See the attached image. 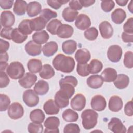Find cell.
Wrapping results in <instances>:
<instances>
[{
  "label": "cell",
  "mask_w": 133,
  "mask_h": 133,
  "mask_svg": "<svg viewBox=\"0 0 133 133\" xmlns=\"http://www.w3.org/2000/svg\"><path fill=\"white\" fill-rule=\"evenodd\" d=\"M87 85L93 89H97L102 86L103 81L102 77L99 75H92L86 79Z\"/></svg>",
  "instance_id": "603a6c76"
},
{
  "label": "cell",
  "mask_w": 133,
  "mask_h": 133,
  "mask_svg": "<svg viewBox=\"0 0 133 133\" xmlns=\"http://www.w3.org/2000/svg\"><path fill=\"white\" fill-rule=\"evenodd\" d=\"M37 76L32 73H26L22 78L19 79V85L24 88H31L37 81Z\"/></svg>",
  "instance_id": "30bf717a"
},
{
  "label": "cell",
  "mask_w": 133,
  "mask_h": 133,
  "mask_svg": "<svg viewBox=\"0 0 133 133\" xmlns=\"http://www.w3.org/2000/svg\"><path fill=\"white\" fill-rule=\"evenodd\" d=\"M77 11L72 9L69 7L65 8L62 12V16L63 19L67 22H73L78 16Z\"/></svg>",
  "instance_id": "d6a6232c"
},
{
  "label": "cell",
  "mask_w": 133,
  "mask_h": 133,
  "mask_svg": "<svg viewBox=\"0 0 133 133\" xmlns=\"http://www.w3.org/2000/svg\"><path fill=\"white\" fill-rule=\"evenodd\" d=\"M22 99L25 104L29 107L36 106L39 102L38 95L32 89H28L23 93Z\"/></svg>",
  "instance_id": "5b68a950"
},
{
  "label": "cell",
  "mask_w": 133,
  "mask_h": 133,
  "mask_svg": "<svg viewBox=\"0 0 133 133\" xmlns=\"http://www.w3.org/2000/svg\"><path fill=\"white\" fill-rule=\"evenodd\" d=\"M28 130L30 133H42L43 131V126L41 124L30 123L28 126Z\"/></svg>",
  "instance_id": "bcb514c9"
},
{
  "label": "cell",
  "mask_w": 133,
  "mask_h": 133,
  "mask_svg": "<svg viewBox=\"0 0 133 133\" xmlns=\"http://www.w3.org/2000/svg\"><path fill=\"white\" fill-rule=\"evenodd\" d=\"M60 90L66 94L71 98L75 92V86L69 83H59Z\"/></svg>",
  "instance_id": "74e56055"
},
{
  "label": "cell",
  "mask_w": 133,
  "mask_h": 133,
  "mask_svg": "<svg viewBox=\"0 0 133 133\" xmlns=\"http://www.w3.org/2000/svg\"><path fill=\"white\" fill-rule=\"evenodd\" d=\"M98 36V31L95 27L87 29L84 32L85 37L89 41L95 40Z\"/></svg>",
  "instance_id": "b9f144b4"
},
{
  "label": "cell",
  "mask_w": 133,
  "mask_h": 133,
  "mask_svg": "<svg viewBox=\"0 0 133 133\" xmlns=\"http://www.w3.org/2000/svg\"><path fill=\"white\" fill-rule=\"evenodd\" d=\"M7 114L12 119H18L21 118L24 114V109L22 105L19 102H13L9 107Z\"/></svg>",
  "instance_id": "277c9868"
},
{
  "label": "cell",
  "mask_w": 133,
  "mask_h": 133,
  "mask_svg": "<svg viewBox=\"0 0 133 133\" xmlns=\"http://www.w3.org/2000/svg\"><path fill=\"white\" fill-rule=\"evenodd\" d=\"M129 78L127 75L124 74H118L113 83L114 86L119 89L126 88L129 85Z\"/></svg>",
  "instance_id": "cb8c5ba5"
},
{
  "label": "cell",
  "mask_w": 133,
  "mask_h": 133,
  "mask_svg": "<svg viewBox=\"0 0 133 133\" xmlns=\"http://www.w3.org/2000/svg\"><path fill=\"white\" fill-rule=\"evenodd\" d=\"M49 35L45 30L36 32L32 35V39L38 44L41 45L46 43L49 39Z\"/></svg>",
  "instance_id": "1f68e13d"
},
{
  "label": "cell",
  "mask_w": 133,
  "mask_h": 133,
  "mask_svg": "<svg viewBox=\"0 0 133 133\" xmlns=\"http://www.w3.org/2000/svg\"><path fill=\"white\" fill-rule=\"evenodd\" d=\"M54 68L49 64H45L39 72V76L43 79H48L52 78L55 75Z\"/></svg>",
  "instance_id": "e575fe53"
},
{
  "label": "cell",
  "mask_w": 133,
  "mask_h": 133,
  "mask_svg": "<svg viewBox=\"0 0 133 133\" xmlns=\"http://www.w3.org/2000/svg\"><path fill=\"white\" fill-rule=\"evenodd\" d=\"M52 65L57 71L69 73L73 71L75 63L72 57L59 54L53 59Z\"/></svg>",
  "instance_id": "6da1fadb"
},
{
  "label": "cell",
  "mask_w": 133,
  "mask_h": 133,
  "mask_svg": "<svg viewBox=\"0 0 133 133\" xmlns=\"http://www.w3.org/2000/svg\"><path fill=\"white\" fill-rule=\"evenodd\" d=\"M114 6L115 4L113 1H102L101 2V8L105 12L111 11Z\"/></svg>",
  "instance_id": "681fc988"
},
{
  "label": "cell",
  "mask_w": 133,
  "mask_h": 133,
  "mask_svg": "<svg viewBox=\"0 0 133 133\" xmlns=\"http://www.w3.org/2000/svg\"><path fill=\"white\" fill-rule=\"evenodd\" d=\"M27 66L31 73H37L39 72L43 68L42 62L39 59H32L28 62Z\"/></svg>",
  "instance_id": "f1b7e54d"
},
{
  "label": "cell",
  "mask_w": 133,
  "mask_h": 133,
  "mask_svg": "<svg viewBox=\"0 0 133 133\" xmlns=\"http://www.w3.org/2000/svg\"><path fill=\"white\" fill-rule=\"evenodd\" d=\"M59 83H69L73 84L76 87L77 85L78 81L77 79L73 76H66L64 78H61Z\"/></svg>",
  "instance_id": "11a10c76"
},
{
  "label": "cell",
  "mask_w": 133,
  "mask_h": 133,
  "mask_svg": "<svg viewBox=\"0 0 133 133\" xmlns=\"http://www.w3.org/2000/svg\"><path fill=\"white\" fill-rule=\"evenodd\" d=\"M100 34L104 39L110 38L113 34V29L110 23L107 21L101 22L99 26Z\"/></svg>",
  "instance_id": "4fadbf2b"
},
{
  "label": "cell",
  "mask_w": 133,
  "mask_h": 133,
  "mask_svg": "<svg viewBox=\"0 0 133 133\" xmlns=\"http://www.w3.org/2000/svg\"><path fill=\"white\" fill-rule=\"evenodd\" d=\"M49 90L48 83L44 80H39L34 86V91L39 95H44Z\"/></svg>",
  "instance_id": "83f0119b"
},
{
  "label": "cell",
  "mask_w": 133,
  "mask_h": 133,
  "mask_svg": "<svg viewBox=\"0 0 133 133\" xmlns=\"http://www.w3.org/2000/svg\"><path fill=\"white\" fill-rule=\"evenodd\" d=\"M74 57L78 63L84 64L87 63L90 60L91 55L88 50L86 48H81L76 51Z\"/></svg>",
  "instance_id": "2e32d148"
},
{
  "label": "cell",
  "mask_w": 133,
  "mask_h": 133,
  "mask_svg": "<svg viewBox=\"0 0 133 133\" xmlns=\"http://www.w3.org/2000/svg\"><path fill=\"white\" fill-rule=\"evenodd\" d=\"M90 105L92 109L94 110L97 111H102L106 108V100L102 96L97 95L92 98L90 102Z\"/></svg>",
  "instance_id": "9c48e42d"
},
{
  "label": "cell",
  "mask_w": 133,
  "mask_h": 133,
  "mask_svg": "<svg viewBox=\"0 0 133 133\" xmlns=\"http://www.w3.org/2000/svg\"><path fill=\"white\" fill-rule=\"evenodd\" d=\"M122 49L117 45L110 46L107 51V57L112 62H118L122 56Z\"/></svg>",
  "instance_id": "52a82bcc"
},
{
  "label": "cell",
  "mask_w": 133,
  "mask_h": 133,
  "mask_svg": "<svg viewBox=\"0 0 133 133\" xmlns=\"http://www.w3.org/2000/svg\"><path fill=\"white\" fill-rule=\"evenodd\" d=\"M124 112L125 114L128 116H132L133 115L132 100L128 101L126 103L124 107Z\"/></svg>",
  "instance_id": "9f6ffc18"
},
{
  "label": "cell",
  "mask_w": 133,
  "mask_h": 133,
  "mask_svg": "<svg viewBox=\"0 0 133 133\" xmlns=\"http://www.w3.org/2000/svg\"><path fill=\"white\" fill-rule=\"evenodd\" d=\"M15 21L14 15L11 11H3L1 14V24L4 28H11Z\"/></svg>",
  "instance_id": "7c38bea8"
},
{
  "label": "cell",
  "mask_w": 133,
  "mask_h": 133,
  "mask_svg": "<svg viewBox=\"0 0 133 133\" xmlns=\"http://www.w3.org/2000/svg\"><path fill=\"white\" fill-rule=\"evenodd\" d=\"M40 17L43 18L47 22L52 18H56L57 17V14L56 12L48 8H45L43 9L40 13Z\"/></svg>",
  "instance_id": "7bdbcfd3"
},
{
  "label": "cell",
  "mask_w": 133,
  "mask_h": 133,
  "mask_svg": "<svg viewBox=\"0 0 133 133\" xmlns=\"http://www.w3.org/2000/svg\"><path fill=\"white\" fill-rule=\"evenodd\" d=\"M108 128L114 133H125L126 132V127L120 119L113 117L108 123Z\"/></svg>",
  "instance_id": "8fae6325"
},
{
  "label": "cell",
  "mask_w": 133,
  "mask_h": 133,
  "mask_svg": "<svg viewBox=\"0 0 133 133\" xmlns=\"http://www.w3.org/2000/svg\"><path fill=\"white\" fill-rule=\"evenodd\" d=\"M86 101V98L83 94H77L71 101V107L74 110L81 111L85 108Z\"/></svg>",
  "instance_id": "ba28073f"
},
{
  "label": "cell",
  "mask_w": 133,
  "mask_h": 133,
  "mask_svg": "<svg viewBox=\"0 0 133 133\" xmlns=\"http://www.w3.org/2000/svg\"><path fill=\"white\" fill-rule=\"evenodd\" d=\"M14 29L12 28H4L1 30V37L4 38L5 39L11 40V34Z\"/></svg>",
  "instance_id": "f5cc1de1"
},
{
  "label": "cell",
  "mask_w": 133,
  "mask_h": 133,
  "mask_svg": "<svg viewBox=\"0 0 133 133\" xmlns=\"http://www.w3.org/2000/svg\"><path fill=\"white\" fill-rule=\"evenodd\" d=\"M47 21L41 17H38L31 20V24L33 31H39L44 29L47 25Z\"/></svg>",
  "instance_id": "4316f807"
},
{
  "label": "cell",
  "mask_w": 133,
  "mask_h": 133,
  "mask_svg": "<svg viewBox=\"0 0 133 133\" xmlns=\"http://www.w3.org/2000/svg\"><path fill=\"white\" fill-rule=\"evenodd\" d=\"M73 32L74 30L72 26L66 24H62L59 27L56 34L60 38H68L72 36Z\"/></svg>",
  "instance_id": "ac0fdd59"
},
{
  "label": "cell",
  "mask_w": 133,
  "mask_h": 133,
  "mask_svg": "<svg viewBox=\"0 0 133 133\" xmlns=\"http://www.w3.org/2000/svg\"><path fill=\"white\" fill-rule=\"evenodd\" d=\"M88 68L90 73L97 74L101 71L103 68V64L100 60L93 59L88 64Z\"/></svg>",
  "instance_id": "f35d334b"
},
{
  "label": "cell",
  "mask_w": 133,
  "mask_h": 133,
  "mask_svg": "<svg viewBox=\"0 0 133 133\" xmlns=\"http://www.w3.org/2000/svg\"><path fill=\"white\" fill-rule=\"evenodd\" d=\"M124 32L133 33V18L132 17L128 19L123 25Z\"/></svg>",
  "instance_id": "db71d44e"
},
{
  "label": "cell",
  "mask_w": 133,
  "mask_h": 133,
  "mask_svg": "<svg viewBox=\"0 0 133 133\" xmlns=\"http://www.w3.org/2000/svg\"><path fill=\"white\" fill-rule=\"evenodd\" d=\"M13 0H7V1H0L1 7L3 9H10L13 5Z\"/></svg>",
  "instance_id": "6f0895ef"
},
{
  "label": "cell",
  "mask_w": 133,
  "mask_h": 133,
  "mask_svg": "<svg viewBox=\"0 0 133 133\" xmlns=\"http://www.w3.org/2000/svg\"><path fill=\"white\" fill-rule=\"evenodd\" d=\"M64 133H71V132H75L79 133L80 132V128L79 126L77 124L70 123L65 125L63 129Z\"/></svg>",
  "instance_id": "c3c4849f"
},
{
  "label": "cell",
  "mask_w": 133,
  "mask_h": 133,
  "mask_svg": "<svg viewBox=\"0 0 133 133\" xmlns=\"http://www.w3.org/2000/svg\"><path fill=\"white\" fill-rule=\"evenodd\" d=\"M76 71L78 75L81 76L85 77L89 74L88 64L87 63L80 64L77 63L76 67Z\"/></svg>",
  "instance_id": "f6af8a7d"
},
{
  "label": "cell",
  "mask_w": 133,
  "mask_h": 133,
  "mask_svg": "<svg viewBox=\"0 0 133 133\" xmlns=\"http://www.w3.org/2000/svg\"><path fill=\"white\" fill-rule=\"evenodd\" d=\"M58 45L56 42L50 41L46 43L42 48L43 54L46 57L52 56L58 50Z\"/></svg>",
  "instance_id": "44dd1931"
},
{
  "label": "cell",
  "mask_w": 133,
  "mask_h": 133,
  "mask_svg": "<svg viewBox=\"0 0 133 133\" xmlns=\"http://www.w3.org/2000/svg\"><path fill=\"white\" fill-rule=\"evenodd\" d=\"M62 24L60 20L58 19H54L51 20L47 25V30L52 35H56L59 27Z\"/></svg>",
  "instance_id": "60d3db41"
},
{
  "label": "cell",
  "mask_w": 133,
  "mask_h": 133,
  "mask_svg": "<svg viewBox=\"0 0 133 133\" xmlns=\"http://www.w3.org/2000/svg\"><path fill=\"white\" fill-rule=\"evenodd\" d=\"M0 62H7L8 60L9 57L7 52L0 53Z\"/></svg>",
  "instance_id": "be15d7a7"
},
{
  "label": "cell",
  "mask_w": 133,
  "mask_h": 133,
  "mask_svg": "<svg viewBox=\"0 0 133 133\" xmlns=\"http://www.w3.org/2000/svg\"><path fill=\"white\" fill-rule=\"evenodd\" d=\"M55 101L60 108L62 109L69 105V98L66 94L59 90L55 94Z\"/></svg>",
  "instance_id": "7402d4cb"
},
{
  "label": "cell",
  "mask_w": 133,
  "mask_h": 133,
  "mask_svg": "<svg viewBox=\"0 0 133 133\" xmlns=\"http://www.w3.org/2000/svg\"><path fill=\"white\" fill-rule=\"evenodd\" d=\"M126 18V12L122 8H116L111 14V19L112 21L117 24H121L125 20Z\"/></svg>",
  "instance_id": "d4e9b609"
},
{
  "label": "cell",
  "mask_w": 133,
  "mask_h": 133,
  "mask_svg": "<svg viewBox=\"0 0 133 133\" xmlns=\"http://www.w3.org/2000/svg\"><path fill=\"white\" fill-rule=\"evenodd\" d=\"M115 2L119 6H125L128 3V1H127V0H116Z\"/></svg>",
  "instance_id": "03108f58"
},
{
  "label": "cell",
  "mask_w": 133,
  "mask_h": 133,
  "mask_svg": "<svg viewBox=\"0 0 133 133\" xmlns=\"http://www.w3.org/2000/svg\"><path fill=\"white\" fill-rule=\"evenodd\" d=\"M27 3L22 0H17L14 4L13 11L15 14L18 16H22L25 14L27 8Z\"/></svg>",
  "instance_id": "4dcf8cb0"
},
{
  "label": "cell",
  "mask_w": 133,
  "mask_h": 133,
  "mask_svg": "<svg viewBox=\"0 0 133 133\" xmlns=\"http://www.w3.org/2000/svg\"><path fill=\"white\" fill-rule=\"evenodd\" d=\"M19 31L24 35L31 34L33 31L31 24V20L24 19L21 21L18 25Z\"/></svg>",
  "instance_id": "d590c367"
},
{
  "label": "cell",
  "mask_w": 133,
  "mask_h": 133,
  "mask_svg": "<svg viewBox=\"0 0 133 133\" xmlns=\"http://www.w3.org/2000/svg\"><path fill=\"white\" fill-rule=\"evenodd\" d=\"M62 117L66 122H73L77 121L78 115L75 111L71 109H68L62 113Z\"/></svg>",
  "instance_id": "8d00e7d4"
},
{
  "label": "cell",
  "mask_w": 133,
  "mask_h": 133,
  "mask_svg": "<svg viewBox=\"0 0 133 133\" xmlns=\"http://www.w3.org/2000/svg\"><path fill=\"white\" fill-rule=\"evenodd\" d=\"M69 1L64 0H48L47 1L48 6L55 9H59L62 5L68 3Z\"/></svg>",
  "instance_id": "f907efd6"
},
{
  "label": "cell",
  "mask_w": 133,
  "mask_h": 133,
  "mask_svg": "<svg viewBox=\"0 0 133 133\" xmlns=\"http://www.w3.org/2000/svg\"><path fill=\"white\" fill-rule=\"evenodd\" d=\"M45 118V114L42 110L39 109L33 110L30 114V118L31 121L35 123H42L44 122Z\"/></svg>",
  "instance_id": "f546056e"
},
{
  "label": "cell",
  "mask_w": 133,
  "mask_h": 133,
  "mask_svg": "<svg viewBox=\"0 0 133 133\" xmlns=\"http://www.w3.org/2000/svg\"><path fill=\"white\" fill-rule=\"evenodd\" d=\"M42 11V6L41 4L36 1L30 2L27 6L26 12L28 15L30 17H35Z\"/></svg>",
  "instance_id": "ffe728a7"
},
{
  "label": "cell",
  "mask_w": 133,
  "mask_h": 133,
  "mask_svg": "<svg viewBox=\"0 0 133 133\" xmlns=\"http://www.w3.org/2000/svg\"><path fill=\"white\" fill-rule=\"evenodd\" d=\"M60 119L56 116L48 117L45 121L44 125L45 127L44 132H59V126Z\"/></svg>",
  "instance_id": "8992f818"
},
{
  "label": "cell",
  "mask_w": 133,
  "mask_h": 133,
  "mask_svg": "<svg viewBox=\"0 0 133 133\" xmlns=\"http://www.w3.org/2000/svg\"><path fill=\"white\" fill-rule=\"evenodd\" d=\"M10 103V100L9 97L3 94H0V111H5Z\"/></svg>",
  "instance_id": "ee69618b"
},
{
  "label": "cell",
  "mask_w": 133,
  "mask_h": 133,
  "mask_svg": "<svg viewBox=\"0 0 133 133\" xmlns=\"http://www.w3.org/2000/svg\"><path fill=\"white\" fill-rule=\"evenodd\" d=\"M101 75L103 81L106 82H112L114 81L117 75L116 71L112 68H105L101 73Z\"/></svg>",
  "instance_id": "484cf974"
},
{
  "label": "cell",
  "mask_w": 133,
  "mask_h": 133,
  "mask_svg": "<svg viewBox=\"0 0 133 133\" xmlns=\"http://www.w3.org/2000/svg\"><path fill=\"white\" fill-rule=\"evenodd\" d=\"M7 62H0V70L1 71H5L7 70V67L8 66Z\"/></svg>",
  "instance_id": "e7e4bbea"
},
{
  "label": "cell",
  "mask_w": 133,
  "mask_h": 133,
  "mask_svg": "<svg viewBox=\"0 0 133 133\" xmlns=\"http://www.w3.org/2000/svg\"><path fill=\"white\" fill-rule=\"evenodd\" d=\"M25 50L27 54L32 56L39 55L42 51V46L33 41H29L25 46Z\"/></svg>",
  "instance_id": "9a60e30c"
},
{
  "label": "cell",
  "mask_w": 133,
  "mask_h": 133,
  "mask_svg": "<svg viewBox=\"0 0 133 133\" xmlns=\"http://www.w3.org/2000/svg\"><path fill=\"white\" fill-rule=\"evenodd\" d=\"M43 109L46 114L48 115L57 114L60 111V108L52 99H49L45 102Z\"/></svg>",
  "instance_id": "d6986e66"
},
{
  "label": "cell",
  "mask_w": 133,
  "mask_h": 133,
  "mask_svg": "<svg viewBox=\"0 0 133 133\" xmlns=\"http://www.w3.org/2000/svg\"><path fill=\"white\" fill-rule=\"evenodd\" d=\"M98 114L93 110L86 109L81 114L82 124L86 129H90L95 127L98 122Z\"/></svg>",
  "instance_id": "7a4b0ae2"
},
{
  "label": "cell",
  "mask_w": 133,
  "mask_h": 133,
  "mask_svg": "<svg viewBox=\"0 0 133 133\" xmlns=\"http://www.w3.org/2000/svg\"><path fill=\"white\" fill-rule=\"evenodd\" d=\"M8 75L12 79H20L24 74L25 69L23 65L19 61L11 62L7 68Z\"/></svg>",
  "instance_id": "3957f363"
},
{
  "label": "cell",
  "mask_w": 133,
  "mask_h": 133,
  "mask_svg": "<svg viewBox=\"0 0 133 133\" xmlns=\"http://www.w3.org/2000/svg\"><path fill=\"white\" fill-rule=\"evenodd\" d=\"M9 43L3 39L0 40V53L5 52L9 48Z\"/></svg>",
  "instance_id": "91938a15"
},
{
  "label": "cell",
  "mask_w": 133,
  "mask_h": 133,
  "mask_svg": "<svg viewBox=\"0 0 133 133\" xmlns=\"http://www.w3.org/2000/svg\"><path fill=\"white\" fill-rule=\"evenodd\" d=\"M28 38V35H24L21 33L18 28H15L13 29L11 34L12 40L16 43L21 44L24 42Z\"/></svg>",
  "instance_id": "ab89813d"
},
{
  "label": "cell",
  "mask_w": 133,
  "mask_h": 133,
  "mask_svg": "<svg viewBox=\"0 0 133 133\" xmlns=\"http://www.w3.org/2000/svg\"><path fill=\"white\" fill-rule=\"evenodd\" d=\"M10 82L8 74L5 71L0 72V87L1 88L7 87Z\"/></svg>",
  "instance_id": "816d5d0a"
},
{
  "label": "cell",
  "mask_w": 133,
  "mask_h": 133,
  "mask_svg": "<svg viewBox=\"0 0 133 133\" xmlns=\"http://www.w3.org/2000/svg\"><path fill=\"white\" fill-rule=\"evenodd\" d=\"M69 7L75 10H81L82 8V6L80 3L79 1H69Z\"/></svg>",
  "instance_id": "94428289"
},
{
  "label": "cell",
  "mask_w": 133,
  "mask_h": 133,
  "mask_svg": "<svg viewBox=\"0 0 133 133\" xmlns=\"http://www.w3.org/2000/svg\"><path fill=\"white\" fill-rule=\"evenodd\" d=\"M123 105L122 99L118 96H112L109 101L108 107L110 111L114 112H117L119 111Z\"/></svg>",
  "instance_id": "e0dca14e"
},
{
  "label": "cell",
  "mask_w": 133,
  "mask_h": 133,
  "mask_svg": "<svg viewBox=\"0 0 133 133\" xmlns=\"http://www.w3.org/2000/svg\"><path fill=\"white\" fill-rule=\"evenodd\" d=\"M79 2L82 7L83 6L84 7H89L90 6L92 5L95 3V0H80Z\"/></svg>",
  "instance_id": "6125c7cd"
},
{
  "label": "cell",
  "mask_w": 133,
  "mask_h": 133,
  "mask_svg": "<svg viewBox=\"0 0 133 133\" xmlns=\"http://www.w3.org/2000/svg\"><path fill=\"white\" fill-rule=\"evenodd\" d=\"M128 9L131 13H133V7H132V1H131L128 5Z\"/></svg>",
  "instance_id": "003e7915"
},
{
  "label": "cell",
  "mask_w": 133,
  "mask_h": 133,
  "mask_svg": "<svg viewBox=\"0 0 133 133\" xmlns=\"http://www.w3.org/2000/svg\"><path fill=\"white\" fill-rule=\"evenodd\" d=\"M77 48V43L74 40H67L62 44V50L66 54H73Z\"/></svg>",
  "instance_id": "836d02e7"
},
{
  "label": "cell",
  "mask_w": 133,
  "mask_h": 133,
  "mask_svg": "<svg viewBox=\"0 0 133 133\" xmlns=\"http://www.w3.org/2000/svg\"><path fill=\"white\" fill-rule=\"evenodd\" d=\"M133 52L131 51H127L125 52L124 59V65L129 69L133 67Z\"/></svg>",
  "instance_id": "7dc6e473"
},
{
  "label": "cell",
  "mask_w": 133,
  "mask_h": 133,
  "mask_svg": "<svg viewBox=\"0 0 133 133\" xmlns=\"http://www.w3.org/2000/svg\"><path fill=\"white\" fill-rule=\"evenodd\" d=\"M90 25V19L89 17L85 14H79L77 17L75 22V26L81 30H85L88 29Z\"/></svg>",
  "instance_id": "5bb4252c"
},
{
  "label": "cell",
  "mask_w": 133,
  "mask_h": 133,
  "mask_svg": "<svg viewBox=\"0 0 133 133\" xmlns=\"http://www.w3.org/2000/svg\"><path fill=\"white\" fill-rule=\"evenodd\" d=\"M122 38L125 43H132L133 42V33L123 32L122 34Z\"/></svg>",
  "instance_id": "680465c9"
}]
</instances>
